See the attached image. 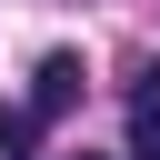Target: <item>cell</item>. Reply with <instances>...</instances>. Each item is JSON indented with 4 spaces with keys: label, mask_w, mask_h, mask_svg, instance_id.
Masks as SVG:
<instances>
[{
    "label": "cell",
    "mask_w": 160,
    "mask_h": 160,
    "mask_svg": "<svg viewBox=\"0 0 160 160\" xmlns=\"http://www.w3.org/2000/svg\"><path fill=\"white\" fill-rule=\"evenodd\" d=\"M70 100H80V60H70V50H50V60L30 70V100H20L10 120H0V150H30V130H50V120H60Z\"/></svg>",
    "instance_id": "6da1fadb"
},
{
    "label": "cell",
    "mask_w": 160,
    "mask_h": 160,
    "mask_svg": "<svg viewBox=\"0 0 160 160\" xmlns=\"http://www.w3.org/2000/svg\"><path fill=\"white\" fill-rule=\"evenodd\" d=\"M130 160H160V60L130 80Z\"/></svg>",
    "instance_id": "7a4b0ae2"
},
{
    "label": "cell",
    "mask_w": 160,
    "mask_h": 160,
    "mask_svg": "<svg viewBox=\"0 0 160 160\" xmlns=\"http://www.w3.org/2000/svg\"><path fill=\"white\" fill-rule=\"evenodd\" d=\"M80 160H90V150H80Z\"/></svg>",
    "instance_id": "3957f363"
}]
</instances>
